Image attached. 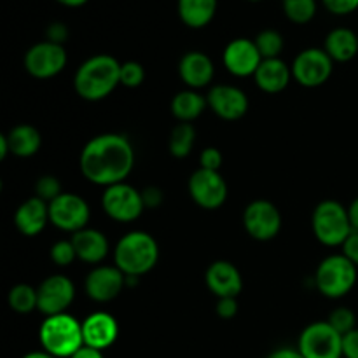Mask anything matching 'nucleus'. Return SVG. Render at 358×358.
<instances>
[{
  "label": "nucleus",
  "mask_w": 358,
  "mask_h": 358,
  "mask_svg": "<svg viewBox=\"0 0 358 358\" xmlns=\"http://www.w3.org/2000/svg\"><path fill=\"white\" fill-rule=\"evenodd\" d=\"M135 166V149L128 136L103 133L91 138L80 150L79 168L86 180L110 187L128 178Z\"/></svg>",
  "instance_id": "nucleus-1"
},
{
  "label": "nucleus",
  "mask_w": 358,
  "mask_h": 358,
  "mask_svg": "<svg viewBox=\"0 0 358 358\" xmlns=\"http://www.w3.org/2000/svg\"><path fill=\"white\" fill-rule=\"evenodd\" d=\"M121 86V63L110 55H94L77 69L76 93L86 101H100Z\"/></svg>",
  "instance_id": "nucleus-2"
},
{
  "label": "nucleus",
  "mask_w": 358,
  "mask_h": 358,
  "mask_svg": "<svg viewBox=\"0 0 358 358\" xmlns=\"http://www.w3.org/2000/svg\"><path fill=\"white\" fill-rule=\"evenodd\" d=\"M157 259H159V245L152 234L145 231L126 233L114 248V264L126 276L140 278L147 275L157 264Z\"/></svg>",
  "instance_id": "nucleus-3"
},
{
  "label": "nucleus",
  "mask_w": 358,
  "mask_h": 358,
  "mask_svg": "<svg viewBox=\"0 0 358 358\" xmlns=\"http://www.w3.org/2000/svg\"><path fill=\"white\" fill-rule=\"evenodd\" d=\"M38 339L44 352L56 358H70L84 346L83 322L69 313L45 317L38 331Z\"/></svg>",
  "instance_id": "nucleus-4"
},
{
  "label": "nucleus",
  "mask_w": 358,
  "mask_h": 358,
  "mask_svg": "<svg viewBox=\"0 0 358 358\" xmlns=\"http://www.w3.org/2000/svg\"><path fill=\"white\" fill-rule=\"evenodd\" d=\"M311 226H313L315 238L325 247H339V245L343 247L353 233L348 208L334 199L318 203L313 212Z\"/></svg>",
  "instance_id": "nucleus-5"
},
{
  "label": "nucleus",
  "mask_w": 358,
  "mask_h": 358,
  "mask_svg": "<svg viewBox=\"0 0 358 358\" xmlns=\"http://www.w3.org/2000/svg\"><path fill=\"white\" fill-rule=\"evenodd\" d=\"M357 269V266L345 254L329 255L318 264L315 273V285L322 296L329 299H341L355 287Z\"/></svg>",
  "instance_id": "nucleus-6"
},
{
  "label": "nucleus",
  "mask_w": 358,
  "mask_h": 358,
  "mask_svg": "<svg viewBox=\"0 0 358 358\" xmlns=\"http://www.w3.org/2000/svg\"><path fill=\"white\" fill-rule=\"evenodd\" d=\"M297 350L304 358H341L343 336L329 322H315L301 332Z\"/></svg>",
  "instance_id": "nucleus-7"
},
{
  "label": "nucleus",
  "mask_w": 358,
  "mask_h": 358,
  "mask_svg": "<svg viewBox=\"0 0 358 358\" xmlns=\"http://www.w3.org/2000/svg\"><path fill=\"white\" fill-rule=\"evenodd\" d=\"M101 206H103V212L117 222H133L145 210L142 192L126 182L105 187Z\"/></svg>",
  "instance_id": "nucleus-8"
},
{
  "label": "nucleus",
  "mask_w": 358,
  "mask_h": 358,
  "mask_svg": "<svg viewBox=\"0 0 358 358\" xmlns=\"http://www.w3.org/2000/svg\"><path fill=\"white\" fill-rule=\"evenodd\" d=\"M90 217L91 210L87 201L73 192H62L49 203V220L52 226L66 233L73 234L87 227Z\"/></svg>",
  "instance_id": "nucleus-9"
},
{
  "label": "nucleus",
  "mask_w": 358,
  "mask_h": 358,
  "mask_svg": "<svg viewBox=\"0 0 358 358\" xmlns=\"http://www.w3.org/2000/svg\"><path fill=\"white\" fill-rule=\"evenodd\" d=\"M292 77L304 87H318L327 83L334 70L331 56L320 48H308L294 58Z\"/></svg>",
  "instance_id": "nucleus-10"
},
{
  "label": "nucleus",
  "mask_w": 358,
  "mask_h": 358,
  "mask_svg": "<svg viewBox=\"0 0 358 358\" xmlns=\"http://www.w3.org/2000/svg\"><path fill=\"white\" fill-rule=\"evenodd\" d=\"M24 70L35 79H51L66 66V51L63 45L42 41L31 45L23 58Z\"/></svg>",
  "instance_id": "nucleus-11"
},
{
  "label": "nucleus",
  "mask_w": 358,
  "mask_h": 358,
  "mask_svg": "<svg viewBox=\"0 0 358 358\" xmlns=\"http://www.w3.org/2000/svg\"><path fill=\"white\" fill-rule=\"evenodd\" d=\"M243 226L254 240L269 241L278 236L282 229V213L268 199H255L245 208Z\"/></svg>",
  "instance_id": "nucleus-12"
},
{
  "label": "nucleus",
  "mask_w": 358,
  "mask_h": 358,
  "mask_svg": "<svg viewBox=\"0 0 358 358\" xmlns=\"http://www.w3.org/2000/svg\"><path fill=\"white\" fill-rule=\"evenodd\" d=\"M187 187L192 201L205 210L220 208L227 199V184L220 171L199 168L191 175Z\"/></svg>",
  "instance_id": "nucleus-13"
},
{
  "label": "nucleus",
  "mask_w": 358,
  "mask_h": 358,
  "mask_svg": "<svg viewBox=\"0 0 358 358\" xmlns=\"http://www.w3.org/2000/svg\"><path fill=\"white\" fill-rule=\"evenodd\" d=\"M37 310L45 317L66 313L70 304L76 299L73 282L65 275H51L37 287Z\"/></svg>",
  "instance_id": "nucleus-14"
},
{
  "label": "nucleus",
  "mask_w": 358,
  "mask_h": 358,
  "mask_svg": "<svg viewBox=\"0 0 358 358\" xmlns=\"http://www.w3.org/2000/svg\"><path fill=\"white\" fill-rule=\"evenodd\" d=\"M126 287V275L117 266H96L84 282V289L94 303H110Z\"/></svg>",
  "instance_id": "nucleus-15"
},
{
  "label": "nucleus",
  "mask_w": 358,
  "mask_h": 358,
  "mask_svg": "<svg viewBox=\"0 0 358 358\" xmlns=\"http://www.w3.org/2000/svg\"><path fill=\"white\" fill-rule=\"evenodd\" d=\"M222 62L227 72L233 73L234 77H250L257 72L262 56L252 38L240 37L231 41L224 48Z\"/></svg>",
  "instance_id": "nucleus-16"
},
{
  "label": "nucleus",
  "mask_w": 358,
  "mask_h": 358,
  "mask_svg": "<svg viewBox=\"0 0 358 358\" xmlns=\"http://www.w3.org/2000/svg\"><path fill=\"white\" fill-rule=\"evenodd\" d=\"M208 107L224 121H238L248 110V98L243 90L229 84H217L206 94Z\"/></svg>",
  "instance_id": "nucleus-17"
},
{
  "label": "nucleus",
  "mask_w": 358,
  "mask_h": 358,
  "mask_svg": "<svg viewBox=\"0 0 358 358\" xmlns=\"http://www.w3.org/2000/svg\"><path fill=\"white\" fill-rule=\"evenodd\" d=\"M205 282L210 292L217 296V299L238 297L243 289V278H241L240 269L229 261L212 262L205 273Z\"/></svg>",
  "instance_id": "nucleus-18"
},
{
  "label": "nucleus",
  "mask_w": 358,
  "mask_h": 358,
  "mask_svg": "<svg viewBox=\"0 0 358 358\" xmlns=\"http://www.w3.org/2000/svg\"><path fill=\"white\" fill-rule=\"evenodd\" d=\"M119 336V325L115 318L107 311H96L83 322V338L84 345L91 346L103 352L105 348L112 346Z\"/></svg>",
  "instance_id": "nucleus-19"
},
{
  "label": "nucleus",
  "mask_w": 358,
  "mask_h": 358,
  "mask_svg": "<svg viewBox=\"0 0 358 358\" xmlns=\"http://www.w3.org/2000/svg\"><path fill=\"white\" fill-rule=\"evenodd\" d=\"M215 66L208 55L201 51L185 52L178 63V76L189 90H199L212 83Z\"/></svg>",
  "instance_id": "nucleus-20"
},
{
  "label": "nucleus",
  "mask_w": 358,
  "mask_h": 358,
  "mask_svg": "<svg viewBox=\"0 0 358 358\" xmlns=\"http://www.w3.org/2000/svg\"><path fill=\"white\" fill-rule=\"evenodd\" d=\"M48 222H51L49 220V203L37 196L21 203L14 213V226L24 236H37L38 233L44 231Z\"/></svg>",
  "instance_id": "nucleus-21"
},
{
  "label": "nucleus",
  "mask_w": 358,
  "mask_h": 358,
  "mask_svg": "<svg viewBox=\"0 0 358 358\" xmlns=\"http://www.w3.org/2000/svg\"><path fill=\"white\" fill-rule=\"evenodd\" d=\"M72 243L77 259L86 264H100L108 254V240L101 231L84 227L72 234Z\"/></svg>",
  "instance_id": "nucleus-22"
},
{
  "label": "nucleus",
  "mask_w": 358,
  "mask_h": 358,
  "mask_svg": "<svg viewBox=\"0 0 358 358\" xmlns=\"http://www.w3.org/2000/svg\"><path fill=\"white\" fill-rule=\"evenodd\" d=\"M254 79L259 90H262L264 93H282L292 79V69L280 58L262 59Z\"/></svg>",
  "instance_id": "nucleus-23"
},
{
  "label": "nucleus",
  "mask_w": 358,
  "mask_h": 358,
  "mask_svg": "<svg viewBox=\"0 0 358 358\" xmlns=\"http://www.w3.org/2000/svg\"><path fill=\"white\" fill-rule=\"evenodd\" d=\"M324 49L334 63L352 62L358 55V35L350 28H334L325 37Z\"/></svg>",
  "instance_id": "nucleus-24"
},
{
  "label": "nucleus",
  "mask_w": 358,
  "mask_h": 358,
  "mask_svg": "<svg viewBox=\"0 0 358 358\" xmlns=\"http://www.w3.org/2000/svg\"><path fill=\"white\" fill-rule=\"evenodd\" d=\"M217 6V0H178V17L189 28H205L215 17Z\"/></svg>",
  "instance_id": "nucleus-25"
},
{
  "label": "nucleus",
  "mask_w": 358,
  "mask_h": 358,
  "mask_svg": "<svg viewBox=\"0 0 358 358\" xmlns=\"http://www.w3.org/2000/svg\"><path fill=\"white\" fill-rule=\"evenodd\" d=\"M10 154L16 157H31L38 152L42 145V136L38 129L31 124H17L7 133Z\"/></svg>",
  "instance_id": "nucleus-26"
},
{
  "label": "nucleus",
  "mask_w": 358,
  "mask_h": 358,
  "mask_svg": "<svg viewBox=\"0 0 358 358\" xmlns=\"http://www.w3.org/2000/svg\"><path fill=\"white\" fill-rule=\"evenodd\" d=\"M208 107V101L205 96L196 93V90L180 91L171 100V114L178 122H192L198 119Z\"/></svg>",
  "instance_id": "nucleus-27"
},
{
  "label": "nucleus",
  "mask_w": 358,
  "mask_h": 358,
  "mask_svg": "<svg viewBox=\"0 0 358 358\" xmlns=\"http://www.w3.org/2000/svg\"><path fill=\"white\" fill-rule=\"evenodd\" d=\"M196 143V128L192 122H180L175 126L168 138V149L171 156L177 159H184L192 152V147Z\"/></svg>",
  "instance_id": "nucleus-28"
},
{
  "label": "nucleus",
  "mask_w": 358,
  "mask_h": 358,
  "mask_svg": "<svg viewBox=\"0 0 358 358\" xmlns=\"http://www.w3.org/2000/svg\"><path fill=\"white\" fill-rule=\"evenodd\" d=\"M7 303H9L10 310L16 311V313H20V315L31 313V311L37 310V306H38L37 289H34L31 285H27V283L14 285L13 289L9 290Z\"/></svg>",
  "instance_id": "nucleus-29"
},
{
  "label": "nucleus",
  "mask_w": 358,
  "mask_h": 358,
  "mask_svg": "<svg viewBox=\"0 0 358 358\" xmlns=\"http://www.w3.org/2000/svg\"><path fill=\"white\" fill-rule=\"evenodd\" d=\"M287 20L296 24H306L317 14V0H282Z\"/></svg>",
  "instance_id": "nucleus-30"
},
{
  "label": "nucleus",
  "mask_w": 358,
  "mask_h": 358,
  "mask_svg": "<svg viewBox=\"0 0 358 358\" xmlns=\"http://www.w3.org/2000/svg\"><path fill=\"white\" fill-rule=\"evenodd\" d=\"M255 45H257L259 52H261L262 59H271V58H280V52L283 51V37L280 31L271 30H262L259 31L257 37L254 38Z\"/></svg>",
  "instance_id": "nucleus-31"
},
{
  "label": "nucleus",
  "mask_w": 358,
  "mask_h": 358,
  "mask_svg": "<svg viewBox=\"0 0 358 358\" xmlns=\"http://www.w3.org/2000/svg\"><path fill=\"white\" fill-rule=\"evenodd\" d=\"M327 322L341 336H346L353 329H357V317L350 308H336L334 311H331Z\"/></svg>",
  "instance_id": "nucleus-32"
},
{
  "label": "nucleus",
  "mask_w": 358,
  "mask_h": 358,
  "mask_svg": "<svg viewBox=\"0 0 358 358\" xmlns=\"http://www.w3.org/2000/svg\"><path fill=\"white\" fill-rule=\"evenodd\" d=\"M145 80V69L138 62H126L121 63V86L135 87L142 86Z\"/></svg>",
  "instance_id": "nucleus-33"
},
{
  "label": "nucleus",
  "mask_w": 358,
  "mask_h": 358,
  "mask_svg": "<svg viewBox=\"0 0 358 358\" xmlns=\"http://www.w3.org/2000/svg\"><path fill=\"white\" fill-rule=\"evenodd\" d=\"M49 255H51V261L55 262L56 266H59V268H66V266H70L77 259L72 240L56 241V243L51 247Z\"/></svg>",
  "instance_id": "nucleus-34"
},
{
  "label": "nucleus",
  "mask_w": 358,
  "mask_h": 358,
  "mask_svg": "<svg viewBox=\"0 0 358 358\" xmlns=\"http://www.w3.org/2000/svg\"><path fill=\"white\" fill-rule=\"evenodd\" d=\"M62 192V184H59L58 178L52 177V175H44V177L38 178L37 184H35V196L44 199L45 203H51L52 199L58 198Z\"/></svg>",
  "instance_id": "nucleus-35"
},
{
  "label": "nucleus",
  "mask_w": 358,
  "mask_h": 358,
  "mask_svg": "<svg viewBox=\"0 0 358 358\" xmlns=\"http://www.w3.org/2000/svg\"><path fill=\"white\" fill-rule=\"evenodd\" d=\"M222 152H220L217 147H206L205 150L199 156V168L210 171H220V166H222Z\"/></svg>",
  "instance_id": "nucleus-36"
},
{
  "label": "nucleus",
  "mask_w": 358,
  "mask_h": 358,
  "mask_svg": "<svg viewBox=\"0 0 358 358\" xmlns=\"http://www.w3.org/2000/svg\"><path fill=\"white\" fill-rule=\"evenodd\" d=\"M325 9L336 16H346L358 10V0H322Z\"/></svg>",
  "instance_id": "nucleus-37"
},
{
  "label": "nucleus",
  "mask_w": 358,
  "mask_h": 358,
  "mask_svg": "<svg viewBox=\"0 0 358 358\" xmlns=\"http://www.w3.org/2000/svg\"><path fill=\"white\" fill-rule=\"evenodd\" d=\"M69 34L70 31L65 23H62V21H55V23L49 24L48 30H45V41L63 45L66 42V38H69Z\"/></svg>",
  "instance_id": "nucleus-38"
},
{
  "label": "nucleus",
  "mask_w": 358,
  "mask_h": 358,
  "mask_svg": "<svg viewBox=\"0 0 358 358\" xmlns=\"http://www.w3.org/2000/svg\"><path fill=\"white\" fill-rule=\"evenodd\" d=\"M215 311L222 320H231V318H234L238 315L236 297H222V299H219L217 301Z\"/></svg>",
  "instance_id": "nucleus-39"
},
{
  "label": "nucleus",
  "mask_w": 358,
  "mask_h": 358,
  "mask_svg": "<svg viewBox=\"0 0 358 358\" xmlns=\"http://www.w3.org/2000/svg\"><path fill=\"white\" fill-rule=\"evenodd\" d=\"M343 357L358 358V329L343 336Z\"/></svg>",
  "instance_id": "nucleus-40"
},
{
  "label": "nucleus",
  "mask_w": 358,
  "mask_h": 358,
  "mask_svg": "<svg viewBox=\"0 0 358 358\" xmlns=\"http://www.w3.org/2000/svg\"><path fill=\"white\" fill-rule=\"evenodd\" d=\"M142 199L145 208H157L163 203V191L159 187L149 185V187H145L142 191Z\"/></svg>",
  "instance_id": "nucleus-41"
},
{
  "label": "nucleus",
  "mask_w": 358,
  "mask_h": 358,
  "mask_svg": "<svg viewBox=\"0 0 358 358\" xmlns=\"http://www.w3.org/2000/svg\"><path fill=\"white\" fill-rule=\"evenodd\" d=\"M343 254L358 268V231H353L343 245Z\"/></svg>",
  "instance_id": "nucleus-42"
},
{
  "label": "nucleus",
  "mask_w": 358,
  "mask_h": 358,
  "mask_svg": "<svg viewBox=\"0 0 358 358\" xmlns=\"http://www.w3.org/2000/svg\"><path fill=\"white\" fill-rule=\"evenodd\" d=\"M70 358H103V353H101V350L91 348V346L84 345Z\"/></svg>",
  "instance_id": "nucleus-43"
},
{
  "label": "nucleus",
  "mask_w": 358,
  "mask_h": 358,
  "mask_svg": "<svg viewBox=\"0 0 358 358\" xmlns=\"http://www.w3.org/2000/svg\"><path fill=\"white\" fill-rule=\"evenodd\" d=\"M268 358H304V357L299 350L280 348V350H276V352H273Z\"/></svg>",
  "instance_id": "nucleus-44"
},
{
  "label": "nucleus",
  "mask_w": 358,
  "mask_h": 358,
  "mask_svg": "<svg viewBox=\"0 0 358 358\" xmlns=\"http://www.w3.org/2000/svg\"><path fill=\"white\" fill-rule=\"evenodd\" d=\"M348 213H350V222H352L353 231H358V198L352 203V205H350Z\"/></svg>",
  "instance_id": "nucleus-45"
},
{
  "label": "nucleus",
  "mask_w": 358,
  "mask_h": 358,
  "mask_svg": "<svg viewBox=\"0 0 358 358\" xmlns=\"http://www.w3.org/2000/svg\"><path fill=\"white\" fill-rule=\"evenodd\" d=\"M9 154H10V147H9V140H7V135H0V161L6 159Z\"/></svg>",
  "instance_id": "nucleus-46"
},
{
  "label": "nucleus",
  "mask_w": 358,
  "mask_h": 358,
  "mask_svg": "<svg viewBox=\"0 0 358 358\" xmlns=\"http://www.w3.org/2000/svg\"><path fill=\"white\" fill-rule=\"evenodd\" d=\"M56 2L62 3V6H65V7H80V6H84L87 0H56Z\"/></svg>",
  "instance_id": "nucleus-47"
},
{
  "label": "nucleus",
  "mask_w": 358,
  "mask_h": 358,
  "mask_svg": "<svg viewBox=\"0 0 358 358\" xmlns=\"http://www.w3.org/2000/svg\"><path fill=\"white\" fill-rule=\"evenodd\" d=\"M23 358H56V357H52L51 353H48V352H44V350H42V352L27 353V355H24Z\"/></svg>",
  "instance_id": "nucleus-48"
},
{
  "label": "nucleus",
  "mask_w": 358,
  "mask_h": 358,
  "mask_svg": "<svg viewBox=\"0 0 358 358\" xmlns=\"http://www.w3.org/2000/svg\"><path fill=\"white\" fill-rule=\"evenodd\" d=\"M248 2H261V0H248Z\"/></svg>",
  "instance_id": "nucleus-49"
}]
</instances>
